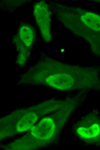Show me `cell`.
Segmentation results:
<instances>
[{
	"mask_svg": "<svg viewBox=\"0 0 100 150\" xmlns=\"http://www.w3.org/2000/svg\"><path fill=\"white\" fill-rule=\"evenodd\" d=\"M38 119L37 115L32 112L23 116L18 121L16 125L17 130L19 132L26 131L31 128Z\"/></svg>",
	"mask_w": 100,
	"mask_h": 150,
	"instance_id": "3957f363",
	"label": "cell"
},
{
	"mask_svg": "<svg viewBox=\"0 0 100 150\" xmlns=\"http://www.w3.org/2000/svg\"><path fill=\"white\" fill-rule=\"evenodd\" d=\"M99 124H95L88 127H80L77 130V133L81 136L91 138L97 135L99 132Z\"/></svg>",
	"mask_w": 100,
	"mask_h": 150,
	"instance_id": "5b68a950",
	"label": "cell"
},
{
	"mask_svg": "<svg viewBox=\"0 0 100 150\" xmlns=\"http://www.w3.org/2000/svg\"><path fill=\"white\" fill-rule=\"evenodd\" d=\"M47 4L41 1L36 3L34 7V13L36 22L42 34L47 41L51 38L50 31V18Z\"/></svg>",
	"mask_w": 100,
	"mask_h": 150,
	"instance_id": "6da1fadb",
	"label": "cell"
},
{
	"mask_svg": "<svg viewBox=\"0 0 100 150\" xmlns=\"http://www.w3.org/2000/svg\"><path fill=\"white\" fill-rule=\"evenodd\" d=\"M55 128L52 119L46 117L41 119L36 125L31 128V133L35 138L41 140H47L53 135Z\"/></svg>",
	"mask_w": 100,
	"mask_h": 150,
	"instance_id": "7a4b0ae2",
	"label": "cell"
},
{
	"mask_svg": "<svg viewBox=\"0 0 100 150\" xmlns=\"http://www.w3.org/2000/svg\"><path fill=\"white\" fill-rule=\"evenodd\" d=\"M19 38L27 46H30L33 42L35 32L33 28L27 24H24L20 27L19 32Z\"/></svg>",
	"mask_w": 100,
	"mask_h": 150,
	"instance_id": "277c9868",
	"label": "cell"
}]
</instances>
